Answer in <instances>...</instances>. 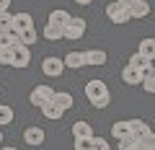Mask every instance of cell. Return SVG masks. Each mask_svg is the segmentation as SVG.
I'll list each match as a JSON object with an SVG mask.
<instances>
[{
    "label": "cell",
    "mask_w": 155,
    "mask_h": 150,
    "mask_svg": "<svg viewBox=\"0 0 155 150\" xmlns=\"http://www.w3.org/2000/svg\"><path fill=\"white\" fill-rule=\"evenodd\" d=\"M44 39H49V42H60V39H65V26L47 21V26H44Z\"/></svg>",
    "instance_id": "obj_11"
},
{
    "label": "cell",
    "mask_w": 155,
    "mask_h": 150,
    "mask_svg": "<svg viewBox=\"0 0 155 150\" xmlns=\"http://www.w3.org/2000/svg\"><path fill=\"white\" fill-rule=\"evenodd\" d=\"M129 13H132V18H147V13H150V3H147V0H137V3L129 8Z\"/></svg>",
    "instance_id": "obj_16"
},
{
    "label": "cell",
    "mask_w": 155,
    "mask_h": 150,
    "mask_svg": "<svg viewBox=\"0 0 155 150\" xmlns=\"http://www.w3.org/2000/svg\"><path fill=\"white\" fill-rule=\"evenodd\" d=\"M106 16H109L111 23H127V21H132V13H129V8L122 5L119 0H114V3H109V5H106Z\"/></svg>",
    "instance_id": "obj_1"
},
{
    "label": "cell",
    "mask_w": 155,
    "mask_h": 150,
    "mask_svg": "<svg viewBox=\"0 0 155 150\" xmlns=\"http://www.w3.org/2000/svg\"><path fill=\"white\" fill-rule=\"evenodd\" d=\"M52 96H54V91H52L49 85H47V83H39L36 88L31 91V96H28V101H31V106H36V109H41V106H44L47 101L52 98Z\"/></svg>",
    "instance_id": "obj_5"
},
{
    "label": "cell",
    "mask_w": 155,
    "mask_h": 150,
    "mask_svg": "<svg viewBox=\"0 0 155 150\" xmlns=\"http://www.w3.org/2000/svg\"><path fill=\"white\" fill-rule=\"evenodd\" d=\"M31 26H34L31 13H26V11L13 13V31H23V28H31Z\"/></svg>",
    "instance_id": "obj_12"
},
{
    "label": "cell",
    "mask_w": 155,
    "mask_h": 150,
    "mask_svg": "<svg viewBox=\"0 0 155 150\" xmlns=\"http://www.w3.org/2000/svg\"><path fill=\"white\" fill-rule=\"evenodd\" d=\"M72 148H75V150H91V148H93V137H75Z\"/></svg>",
    "instance_id": "obj_25"
},
{
    "label": "cell",
    "mask_w": 155,
    "mask_h": 150,
    "mask_svg": "<svg viewBox=\"0 0 155 150\" xmlns=\"http://www.w3.org/2000/svg\"><path fill=\"white\" fill-rule=\"evenodd\" d=\"M28 62H31V52H28V47H26V44H13V60H11V67L23 70V67H28Z\"/></svg>",
    "instance_id": "obj_6"
},
{
    "label": "cell",
    "mask_w": 155,
    "mask_h": 150,
    "mask_svg": "<svg viewBox=\"0 0 155 150\" xmlns=\"http://www.w3.org/2000/svg\"><path fill=\"white\" fill-rule=\"evenodd\" d=\"M140 150H155V132H147L140 140Z\"/></svg>",
    "instance_id": "obj_27"
},
{
    "label": "cell",
    "mask_w": 155,
    "mask_h": 150,
    "mask_svg": "<svg viewBox=\"0 0 155 150\" xmlns=\"http://www.w3.org/2000/svg\"><path fill=\"white\" fill-rule=\"evenodd\" d=\"M122 80L127 85H142V80H145V75H142V70H137V67H132V65H127L122 70Z\"/></svg>",
    "instance_id": "obj_8"
},
{
    "label": "cell",
    "mask_w": 155,
    "mask_h": 150,
    "mask_svg": "<svg viewBox=\"0 0 155 150\" xmlns=\"http://www.w3.org/2000/svg\"><path fill=\"white\" fill-rule=\"evenodd\" d=\"M85 28H88L85 18H80V16H72L70 21L65 23V39H83Z\"/></svg>",
    "instance_id": "obj_3"
},
{
    "label": "cell",
    "mask_w": 155,
    "mask_h": 150,
    "mask_svg": "<svg viewBox=\"0 0 155 150\" xmlns=\"http://www.w3.org/2000/svg\"><path fill=\"white\" fill-rule=\"evenodd\" d=\"M119 3H122V5H127V8H132L134 3H137V0H119Z\"/></svg>",
    "instance_id": "obj_32"
},
{
    "label": "cell",
    "mask_w": 155,
    "mask_h": 150,
    "mask_svg": "<svg viewBox=\"0 0 155 150\" xmlns=\"http://www.w3.org/2000/svg\"><path fill=\"white\" fill-rule=\"evenodd\" d=\"M65 67H67V65H65V57L49 55V57H44V60H41V72H44L47 78H60Z\"/></svg>",
    "instance_id": "obj_2"
},
{
    "label": "cell",
    "mask_w": 155,
    "mask_h": 150,
    "mask_svg": "<svg viewBox=\"0 0 155 150\" xmlns=\"http://www.w3.org/2000/svg\"><path fill=\"white\" fill-rule=\"evenodd\" d=\"M65 65L70 67V70H80V67H85V52H67V55H65Z\"/></svg>",
    "instance_id": "obj_14"
},
{
    "label": "cell",
    "mask_w": 155,
    "mask_h": 150,
    "mask_svg": "<svg viewBox=\"0 0 155 150\" xmlns=\"http://www.w3.org/2000/svg\"><path fill=\"white\" fill-rule=\"evenodd\" d=\"M119 148L122 150H140V140L134 137V135H129V137L119 140Z\"/></svg>",
    "instance_id": "obj_23"
},
{
    "label": "cell",
    "mask_w": 155,
    "mask_h": 150,
    "mask_svg": "<svg viewBox=\"0 0 155 150\" xmlns=\"http://www.w3.org/2000/svg\"><path fill=\"white\" fill-rule=\"evenodd\" d=\"M111 135H114V140H124L132 135V122L129 119H122V122H114V127H111Z\"/></svg>",
    "instance_id": "obj_13"
},
{
    "label": "cell",
    "mask_w": 155,
    "mask_h": 150,
    "mask_svg": "<svg viewBox=\"0 0 155 150\" xmlns=\"http://www.w3.org/2000/svg\"><path fill=\"white\" fill-rule=\"evenodd\" d=\"M129 122H132V135L137 140H142L145 135L150 132V127H147V122H142V119H129Z\"/></svg>",
    "instance_id": "obj_18"
},
{
    "label": "cell",
    "mask_w": 155,
    "mask_h": 150,
    "mask_svg": "<svg viewBox=\"0 0 155 150\" xmlns=\"http://www.w3.org/2000/svg\"><path fill=\"white\" fill-rule=\"evenodd\" d=\"M109 101H111V96H106V98H98V101H96V109H106V106H109Z\"/></svg>",
    "instance_id": "obj_30"
},
{
    "label": "cell",
    "mask_w": 155,
    "mask_h": 150,
    "mask_svg": "<svg viewBox=\"0 0 155 150\" xmlns=\"http://www.w3.org/2000/svg\"><path fill=\"white\" fill-rule=\"evenodd\" d=\"M13 60V47L5 44V47H0V65H11Z\"/></svg>",
    "instance_id": "obj_26"
},
{
    "label": "cell",
    "mask_w": 155,
    "mask_h": 150,
    "mask_svg": "<svg viewBox=\"0 0 155 150\" xmlns=\"http://www.w3.org/2000/svg\"><path fill=\"white\" fill-rule=\"evenodd\" d=\"M78 5H91V3H93V0H75Z\"/></svg>",
    "instance_id": "obj_33"
},
{
    "label": "cell",
    "mask_w": 155,
    "mask_h": 150,
    "mask_svg": "<svg viewBox=\"0 0 155 150\" xmlns=\"http://www.w3.org/2000/svg\"><path fill=\"white\" fill-rule=\"evenodd\" d=\"M70 18H72V16H70L67 11H62V8H57V11H52V13H49V21H52V23H60V26H65Z\"/></svg>",
    "instance_id": "obj_21"
},
{
    "label": "cell",
    "mask_w": 155,
    "mask_h": 150,
    "mask_svg": "<svg viewBox=\"0 0 155 150\" xmlns=\"http://www.w3.org/2000/svg\"><path fill=\"white\" fill-rule=\"evenodd\" d=\"M0 142H3V132H0Z\"/></svg>",
    "instance_id": "obj_34"
},
{
    "label": "cell",
    "mask_w": 155,
    "mask_h": 150,
    "mask_svg": "<svg viewBox=\"0 0 155 150\" xmlns=\"http://www.w3.org/2000/svg\"><path fill=\"white\" fill-rule=\"evenodd\" d=\"M72 137H93V129L88 122H72Z\"/></svg>",
    "instance_id": "obj_17"
},
{
    "label": "cell",
    "mask_w": 155,
    "mask_h": 150,
    "mask_svg": "<svg viewBox=\"0 0 155 150\" xmlns=\"http://www.w3.org/2000/svg\"><path fill=\"white\" fill-rule=\"evenodd\" d=\"M18 36H21V44H26V47H34L36 44V31H34V26L31 28H23V31H18Z\"/></svg>",
    "instance_id": "obj_20"
},
{
    "label": "cell",
    "mask_w": 155,
    "mask_h": 150,
    "mask_svg": "<svg viewBox=\"0 0 155 150\" xmlns=\"http://www.w3.org/2000/svg\"><path fill=\"white\" fill-rule=\"evenodd\" d=\"M106 96H109V85L104 80H88L85 83V98L91 104H96L98 98H106Z\"/></svg>",
    "instance_id": "obj_4"
},
{
    "label": "cell",
    "mask_w": 155,
    "mask_h": 150,
    "mask_svg": "<svg viewBox=\"0 0 155 150\" xmlns=\"http://www.w3.org/2000/svg\"><path fill=\"white\" fill-rule=\"evenodd\" d=\"M52 101H54L57 106H62V109L67 111V109H72V101H75V98H72V93H67V91H54Z\"/></svg>",
    "instance_id": "obj_15"
},
{
    "label": "cell",
    "mask_w": 155,
    "mask_h": 150,
    "mask_svg": "<svg viewBox=\"0 0 155 150\" xmlns=\"http://www.w3.org/2000/svg\"><path fill=\"white\" fill-rule=\"evenodd\" d=\"M13 28V16L8 11H0V31H11Z\"/></svg>",
    "instance_id": "obj_24"
},
{
    "label": "cell",
    "mask_w": 155,
    "mask_h": 150,
    "mask_svg": "<svg viewBox=\"0 0 155 150\" xmlns=\"http://www.w3.org/2000/svg\"><path fill=\"white\" fill-rule=\"evenodd\" d=\"M41 114H44V119H49V122H57V119H62V114H65V109L62 106H57L54 101H47L44 106H41Z\"/></svg>",
    "instance_id": "obj_10"
},
{
    "label": "cell",
    "mask_w": 155,
    "mask_h": 150,
    "mask_svg": "<svg viewBox=\"0 0 155 150\" xmlns=\"http://www.w3.org/2000/svg\"><path fill=\"white\" fill-rule=\"evenodd\" d=\"M142 88H145V93H153L155 96V75H150V78L142 80Z\"/></svg>",
    "instance_id": "obj_28"
},
{
    "label": "cell",
    "mask_w": 155,
    "mask_h": 150,
    "mask_svg": "<svg viewBox=\"0 0 155 150\" xmlns=\"http://www.w3.org/2000/svg\"><path fill=\"white\" fill-rule=\"evenodd\" d=\"M137 52H142L145 57L155 60V39H140V47H137Z\"/></svg>",
    "instance_id": "obj_19"
},
{
    "label": "cell",
    "mask_w": 155,
    "mask_h": 150,
    "mask_svg": "<svg viewBox=\"0 0 155 150\" xmlns=\"http://www.w3.org/2000/svg\"><path fill=\"white\" fill-rule=\"evenodd\" d=\"M93 148H98V150H109V142H106L104 137H96V135H93Z\"/></svg>",
    "instance_id": "obj_29"
},
{
    "label": "cell",
    "mask_w": 155,
    "mask_h": 150,
    "mask_svg": "<svg viewBox=\"0 0 155 150\" xmlns=\"http://www.w3.org/2000/svg\"><path fill=\"white\" fill-rule=\"evenodd\" d=\"M44 140H47V135H44V129H41V127H26V129H23V142L31 145V148L44 145Z\"/></svg>",
    "instance_id": "obj_7"
},
{
    "label": "cell",
    "mask_w": 155,
    "mask_h": 150,
    "mask_svg": "<svg viewBox=\"0 0 155 150\" xmlns=\"http://www.w3.org/2000/svg\"><path fill=\"white\" fill-rule=\"evenodd\" d=\"M11 8V0H0V11H8Z\"/></svg>",
    "instance_id": "obj_31"
},
{
    "label": "cell",
    "mask_w": 155,
    "mask_h": 150,
    "mask_svg": "<svg viewBox=\"0 0 155 150\" xmlns=\"http://www.w3.org/2000/svg\"><path fill=\"white\" fill-rule=\"evenodd\" d=\"M109 62V55H106V49H88L85 52V65L91 67H101Z\"/></svg>",
    "instance_id": "obj_9"
},
{
    "label": "cell",
    "mask_w": 155,
    "mask_h": 150,
    "mask_svg": "<svg viewBox=\"0 0 155 150\" xmlns=\"http://www.w3.org/2000/svg\"><path fill=\"white\" fill-rule=\"evenodd\" d=\"M13 117H16V114H13L11 106H8V104H0V127L11 124V122H13Z\"/></svg>",
    "instance_id": "obj_22"
}]
</instances>
